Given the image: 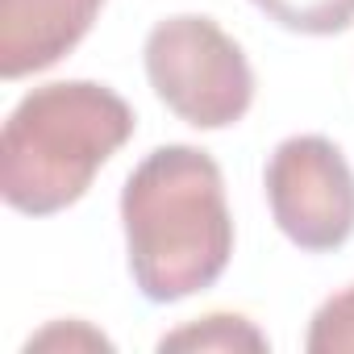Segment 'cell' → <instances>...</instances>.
Returning a JSON list of instances; mask_svg holds the SVG:
<instances>
[{"label": "cell", "instance_id": "obj_1", "mask_svg": "<svg viewBox=\"0 0 354 354\" xmlns=\"http://www.w3.org/2000/svg\"><path fill=\"white\" fill-rule=\"evenodd\" d=\"M129 275L150 304H175L213 288L234 254L225 180L209 150L158 146L121 188Z\"/></svg>", "mask_w": 354, "mask_h": 354}, {"label": "cell", "instance_id": "obj_2", "mask_svg": "<svg viewBox=\"0 0 354 354\" xmlns=\"http://www.w3.org/2000/svg\"><path fill=\"white\" fill-rule=\"evenodd\" d=\"M133 138V109L104 84L59 80L26 92L0 133V196L26 217L71 209Z\"/></svg>", "mask_w": 354, "mask_h": 354}, {"label": "cell", "instance_id": "obj_3", "mask_svg": "<svg viewBox=\"0 0 354 354\" xmlns=\"http://www.w3.org/2000/svg\"><path fill=\"white\" fill-rule=\"evenodd\" d=\"M154 96L196 129L238 125L254 100V71L242 46L201 13L167 17L142 46Z\"/></svg>", "mask_w": 354, "mask_h": 354}, {"label": "cell", "instance_id": "obj_4", "mask_svg": "<svg viewBox=\"0 0 354 354\" xmlns=\"http://www.w3.org/2000/svg\"><path fill=\"white\" fill-rule=\"evenodd\" d=\"M263 188L279 234L308 250L325 254L350 242L354 234V171L346 154L321 138L300 133L275 146L263 171Z\"/></svg>", "mask_w": 354, "mask_h": 354}, {"label": "cell", "instance_id": "obj_5", "mask_svg": "<svg viewBox=\"0 0 354 354\" xmlns=\"http://www.w3.org/2000/svg\"><path fill=\"white\" fill-rule=\"evenodd\" d=\"M104 0H0V75L55 67L92 30Z\"/></svg>", "mask_w": 354, "mask_h": 354}, {"label": "cell", "instance_id": "obj_6", "mask_svg": "<svg viewBox=\"0 0 354 354\" xmlns=\"http://www.w3.org/2000/svg\"><path fill=\"white\" fill-rule=\"evenodd\" d=\"M267 333L254 329V321L234 317V313H209L184 329H175L158 342V350H217V354H238V350H267Z\"/></svg>", "mask_w": 354, "mask_h": 354}, {"label": "cell", "instance_id": "obj_7", "mask_svg": "<svg viewBox=\"0 0 354 354\" xmlns=\"http://www.w3.org/2000/svg\"><path fill=\"white\" fill-rule=\"evenodd\" d=\"M259 13L292 34H342L354 26V0H250Z\"/></svg>", "mask_w": 354, "mask_h": 354}, {"label": "cell", "instance_id": "obj_8", "mask_svg": "<svg viewBox=\"0 0 354 354\" xmlns=\"http://www.w3.org/2000/svg\"><path fill=\"white\" fill-rule=\"evenodd\" d=\"M304 350L308 354H354V283L342 288L337 296H329L313 313Z\"/></svg>", "mask_w": 354, "mask_h": 354}, {"label": "cell", "instance_id": "obj_9", "mask_svg": "<svg viewBox=\"0 0 354 354\" xmlns=\"http://www.w3.org/2000/svg\"><path fill=\"white\" fill-rule=\"evenodd\" d=\"M59 346H67V350H113V342L104 337V333H96V329H88L84 321H71V325H63V321H55L50 329H42L38 337H30V346L26 350H59Z\"/></svg>", "mask_w": 354, "mask_h": 354}]
</instances>
